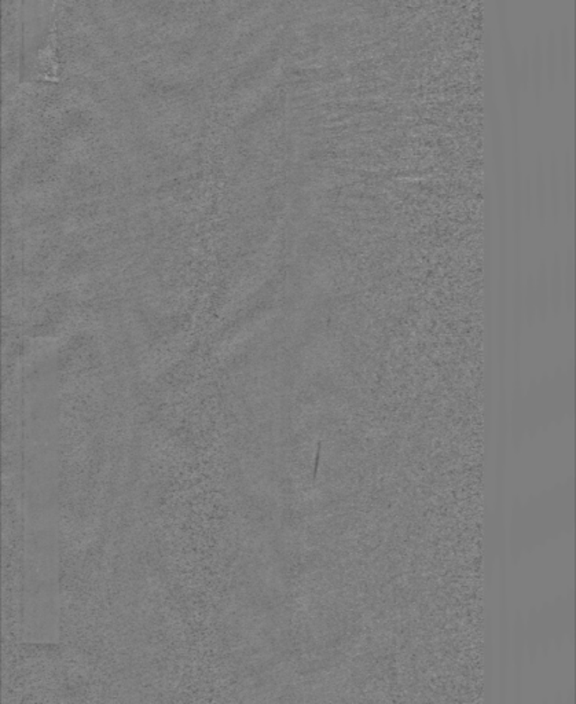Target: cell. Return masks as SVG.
I'll return each mask as SVG.
<instances>
[{
    "label": "cell",
    "mask_w": 576,
    "mask_h": 704,
    "mask_svg": "<svg viewBox=\"0 0 576 704\" xmlns=\"http://www.w3.org/2000/svg\"><path fill=\"white\" fill-rule=\"evenodd\" d=\"M534 205L537 208L540 223L546 221L547 215V179L546 171L543 167L542 156H537V167H535V194H534Z\"/></svg>",
    "instance_id": "cell-1"
},
{
    "label": "cell",
    "mask_w": 576,
    "mask_h": 704,
    "mask_svg": "<svg viewBox=\"0 0 576 704\" xmlns=\"http://www.w3.org/2000/svg\"><path fill=\"white\" fill-rule=\"evenodd\" d=\"M558 68L562 74V79L567 81L571 76V61H572V46H571V31L568 24H562L560 26V34L557 37Z\"/></svg>",
    "instance_id": "cell-2"
},
{
    "label": "cell",
    "mask_w": 576,
    "mask_h": 704,
    "mask_svg": "<svg viewBox=\"0 0 576 704\" xmlns=\"http://www.w3.org/2000/svg\"><path fill=\"white\" fill-rule=\"evenodd\" d=\"M531 84L534 87V94L537 101H540L543 91V69H545V56L542 49V39L539 35L535 36L534 46L531 49Z\"/></svg>",
    "instance_id": "cell-3"
},
{
    "label": "cell",
    "mask_w": 576,
    "mask_h": 704,
    "mask_svg": "<svg viewBox=\"0 0 576 704\" xmlns=\"http://www.w3.org/2000/svg\"><path fill=\"white\" fill-rule=\"evenodd\" d=\"M547 179V187L550 188L552 194V212L555 221H558L561 215V208H562V200H561V176H560V163H558L557 154L553 151L550 156V164H549V176Z\"/></svg>",
    "instance_id": "cell-4"
},
{
    "label": "cell",
    "mask_w": 576,
    "mask_h": 704,
    "mask_svg": "<svg viewBox=\"0 0 576 704\" xmlns=\"http://www.w3.org/2000/svg\"><path fill=\"white\" fill-rule=\"evenodd\" d=\"M545 69L547 76V83L549 87L553 89L556 84L558 72V51H557V35L555 29H550L547 34L546 40V51H545Z\"/></svg>",
    "instance_id": "cell-5"
},
{
    "label": "cell",
    "mask_w": 576,
    "mask_h": 704,
    "mask_svg": "<svg viewBox=\"0 0 576 704\" xmlns=\"http://www.w3.org/2000/svg\"><path fill=\"white\" fill-rule=\"evenodd\" d=\"M564 198L567 216L571 218L574 213V166L570 150L565 151L564 160Z\"/></svg>",
    "instance_id": "cell-6"
},
{
    "label": "cell",
    "mask_w": 576,
    "mask_h": 704,
    "mask_svg": "<svg viewBox=\"0 0 576 704\" xmlns=\"http://www.w3.org/2000/svg\"><path fill=\"white\" fill-rule=\"evenodd\" d=\"M517 74L521 87L527 90L531 86V53L528 47H524L521 51L520 62L517 64Z\"/></svg>",
    "instance_id": "cell-7"
},
{
    "label": "cell",
    "mask_w": 576,
    "mask_h": 704,
    "mask_svg": "<svg viewBox=\"0 0 576 704\" xmlns=\"http://www.w3.org/2000/svg\"><path fill=\"white\" fill-rule=\"evenodd\" d=\"M521 201H522V206H524L522 211L530 218L531 216V212H532V208H534V193H532V188H531V181H530V178H525V181L522 183Z\"/></svg>",
    "instance_id": "cell-8"
}]
</instances>
